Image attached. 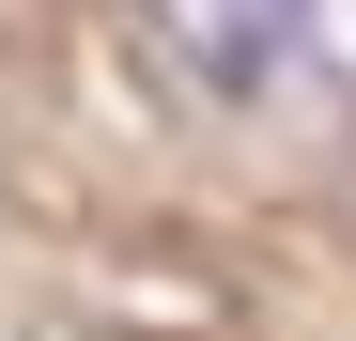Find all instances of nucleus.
Here are the masks:
<instances>
[{
  "mask_svg": "<svg viewBox=\"0 0 356 341\" xmlns=\"http://www.w3.org/2000/svg\"><path fill=\"white\" fill-rule=\"evenodd\" d=\"M155 16L186 31V63H202L217 93H264L294 47H310V16H325V0H155Z\"/></svg>",
  "mask_w": 356,
  "mask_h": 341,
  "instance_id": "nucleus-1",
  "label": "nucleus"
}]
</instances>
